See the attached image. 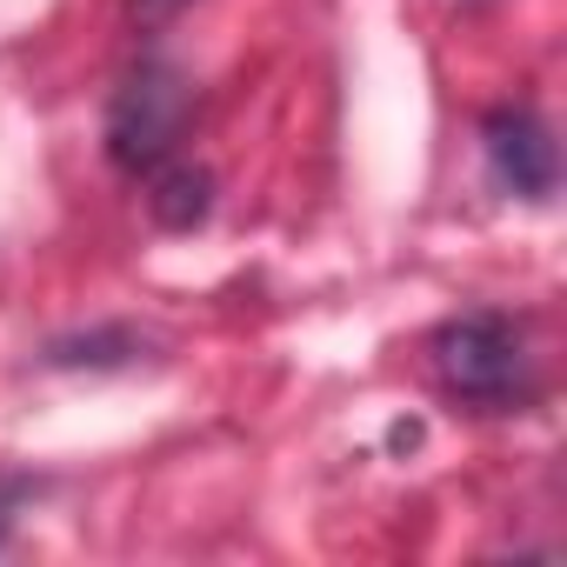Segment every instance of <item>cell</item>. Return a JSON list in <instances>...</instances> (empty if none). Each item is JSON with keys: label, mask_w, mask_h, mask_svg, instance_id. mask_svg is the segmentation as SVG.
<instances>
[{"label": "cell", "mask_w": 567, "mask_h": 567, "mask_svg": "<svg viewBox=\"0 0 567 567\" xmlns=\"http://www.w3.org/2000/svg\"><path fill=\"white\" fill-rule=\"evenodd\" d=\"M187 114H194V87L167 61H141L107 101V161L121 174H154L161 161H174Z\"/></svg>", "instance_id": "obj_2"}, {"label": "cell", "mask_w": 567, "mask_h": 567, "mask_svg": "<svg viewBox=\"0 0 567 567\" xmlns=\"http://www.w3.org/2000/svg\"><path fill=\"white\" fill-rule=\"evenodd\" d=\"M427 361H434L441 394L461 401V408H474V414H520L540 394L527 334L507 315H494V308L441 321L434 341H427Z\"/></svg>", "instance_id": "obj_1"}, {"label": "cell", "mask_w": 567, "mask_h": 567, "mask_svg": "<svg viewBox=\"0 0 567 567\" xmlns=\"http://www.w3.org/2000/svg\"><path fill=\"white\" fill-rule=\"evenodd\" d=\"M34 494V481L28 474H0V540H8V527H14V514H21V501Z\"/></svg>", "instance_id": "obj_5"}, {"label": "cell", "mask_w": 567, "mask_h": 567, "mask_svg": "<svg viewBox=\"0 0 567 567\" xmlns=\"http://www.w3.org/2000/svg\"><path fill=\"white\" fill-rule=\"evenodd\" d=\"M207 207H214V181H207V167L161 161V167L147 174V214H154L161 227L187 234L194 220H207Z\"/></svg>", "instance_id": "obj_4"}, {"label": "cell", "mask_w": 567, "mask_h": 567, "mask_svg": "<svg viewBox=\"0 0 567 567\" xmlns=\"http://www.w3.org/2000/svg\"><path fill=\"white\" fill-rule=\"evenodd\" d=\"M481 154H487L494 187H507L520 200H547L560 187V147L534 107H494L481 121Z\"/></svg>", "instance_id": "obj_3"}, {"label": "cell", "mask_w": 567, "mask_h": 567, "mask_svg": "<svg viewBox=\"0 0 567 567\" xmlns=\"http://www.w3.org/2000/svg\"><path fill=\"white\" fill-rule=\"evenodd\" d=\"M187 0H127V14L141 21V28H154V21H167V14H181Z\"/></svg>", "instance_id": "obj_6"}]
</instances>
